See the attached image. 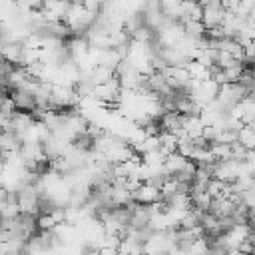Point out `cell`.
Returning <instances> with one entry per match:
<instances>
[{
  "label": "cell",
  "instance_id": "1",
  "mask_svg": "<svg viewBox=\"0 0 255 255\" xmlns=\"http://www.w3.org/2000/svg\"><path fill=\"white\" fill-rule=\"evenodd\" d=\"M131 201H135V203H155V201H159V189L141 181L135 189H131Z\"/></svg>",
  "mask_w": 255,
  "mask_h": 255
},
{
  "label": "cell",
  "instance_id": "2",
  "mask_svg": "<svg viewBox=\"0 0 255 255\" xmlns=\"http://www.w3.org/2000/svg\"><path fill=\"white\" fill-rule=\"evenodd\" d=\"M237 141L243 143L247 149H253L255 145V129H253V124H243L237 131Z\"/></svg>",
  "mask_w": 255,
  "mask_h": 255
}]
</instances>
